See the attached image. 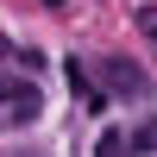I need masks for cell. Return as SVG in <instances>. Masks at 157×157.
Instances as JSON below:
<instances>
[{"label":"cell","instance_id":"6da1fadb","mask_svg":"<svg viewBox=\"0 0 157 157\" xmlns=\"http://www.w3.org/2000/svg\"><path fill=\"white\" fill-rule=\"evenodd\" d=\"M38 120V88L32 82H6V126L19 132V126H32Z\"/></svg>","mask_w":157,"mask_h":157},{"label":"cell","instance_id":"7a4b0ae2","mask_svg":"<svg viewBox=\"0 0 157 157\" xmlns=\"http://www.w3.org/2000/svg\"><path fill=\"white\" fill-rule=\"evenodd\" d=\"M101 75H107L113 88H145V75H138V69H132L126 57H107V63H101Z\"/></svg>","mask_w":157,"mask_h":157},{"label":"cell","instance_id":"3957f363","mask_svg":"<svg viewBox=\"0 0 157 157\" xmlns=\"http://www.w3.org/2000/svg\"><path fill=\"white\" fill-rule=\"evenodd\" d=\"M69 88H75V94H82V101H88V107H101V101H107V94H94V82H88V75H82V69H75V63H69Z\"/></svg>","mask_w":157,"mask_h":157},{"label":"cell","instance_id":"277c9868","mask_svg":"<svg viewBox=\"0 0 157 157\" xmlns=\"http://www.w3.org/2000/svg\"><path fill=\"white\" fill-rule=\"evenodd\" d=\"M94 157H126V132H101V151Z\"/></svg>","mask_w":157,"mask_h":157},{"label":"cell","instance_id":"5b68a950","mask_svg":"<svg viewBox=\"0 0 157 157\" xmlns=\"http://www.w3.org/2000/svg\"><path fill=\"white\" fill-rule=\"evenodd\" d=\"M132 151H157V126H151V120H145V126L132 132Z\"/></svg>","mask_w":157,"mask_h":157},{"label":"cell","instance_id":"8992f818","mask_svg":"<svg viewBox=\"0 0 157 157\" xmlns=\"http://www.w3.org/2000/svg\"><path fill=\"white\" fill-rule=\"evenodd\" d=\"M138 32H145L151 44H157V6H138Z\"/></svg>","mask_w":157,"mask_h":157},{"label":"cell","instance_id":"52a82bcc","mask_svg":"<svg viewBox=\"0 0 157 157\" xmlns=\"http://www.w3.org/2000/svg\"><path fill=\"white\" fill-rule=\"evenodd\" d=\"M44 6H63V0H44Z\"/></svg>","mask_w":157,"mask_h":157}]
</instances>
